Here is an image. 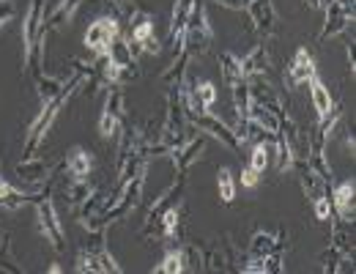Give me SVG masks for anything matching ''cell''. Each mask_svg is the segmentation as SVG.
Listing matches in <instances>:
<instances>
[{
    "label": "cell",
    "instance_id": "2e32d148",
    "mask_svg": "<svg viewBox=\"0 0 356 274\" xmlns=\"http://www.w3.org/2000/svg\"><path fill=\"white\" fill-rule=\"evenodd\" d=\"M80 6H83V0H58V3L52 6V11L44 17V25H42V28L49 31V33L69 28V25L74 22V14H77Z\"/></svg>",
    "mask_w": 356,
    "mask_h": 274
},
{
    "label": "cell",
    "instance_id": "4316f807",
    "mask_svg": "<svg viewBox=\"0 0 356 274\" xmlns=\"http://www.w3.org/2000/svg\"><path fill=\"white\" fill-rule=\"evenodd\" d=\"M217 189H220V200L225 206H230L236 200V179L230 173V168H220L217 170Z\"/></svg>",
    "mask_w": 356,
    "mask_h": 274
},
{
    "label": "cell",
    "instance_id": "5bb4252c",
    "mask_svg": "<svg viewBox=\"0 0 356 274\" xmlns=\"http://www.w3.org/2000/svg\"><path fill=\"white\" fill-rule=\"evenodd\" d=\"M285 233L282 230H255L250 239V258H266L274 252H282Z\"/></svg>",
    "mask_w": 356,
    "mask_h": 274
},
{
    "label": "cell",
    "instance_id": "9c48e42d",
    "mask_svg": "<svg viewBox=\"0 0 356 274\" xmlns=\"http://www.w3.org/2000/svg\"><path fill=\"white\" fill-rule=\"evenodd\" d=\"M332 209L337 211V217L343 223H354L356 217V182L354 179H346V182L334 184L332 186Z\"/></svg>",
    "mask_w": 356,
    "mask_h": 274
},
{
    "label": "cell",
    "instance_id": "e0dca14e",
    "mask_svg": "<svg viewBox=\"0 0 356 274\" xmlns=\"http://www.w3.org/2000/svg\"><path fill=\"white\" fill-rule=\"evenodd\" d=\"M195 247H176V250H168L165 258L154 266L156 274H184L189 269V264H200L197 258H192Z\"/></svg>",
    "mask_w": 356,
    "mask_h": 274
},
{
    "label": "cell",
    "instance_id": "4fadbf2b",
    "mask_svg": "<svg viewBox=\"0 0 356 274\" xmlns=\"http://www.w3.org/2000/svg\"><path fill=\"white\" fill-rule=\"evenodd\" d=\"M315 74H318V66H315L312 52L307 47H299L288 63V83L291 86H307Z\"/></svg>",
    "mask_w": 356,
    "mask_h": 274
},
{
    "label": "cell",
    "instance_id": "d6a6232c",
    "mask_svg": "<svg viewBox=\"0 0 356 274\" xmlns=\"http://www.w3.org/2000/svg\"><path fill=\"white\" fill-rule=\"evenodd\" d=\"M214 3H220L222 8H230V11H244L250 6V0H214Z\"/></svg>",
    "mask_w": 356,
    "mask_h": 274
},
{
    "label": "cell",
    "instance_id": "1f68e13d",
    "mask_svg": "<svg viewBox=\"0 0 356 274\" xmlns=\"http://www.w3.org/2000/svg\"><path fill=\"white\" fill-rule=\"evenodd\" d=\"M14 14H17L14 3H11V0H0V31L14 19Z\"/></svg>",
    "mask_w": 356,
    "mask_h": 274
},
{
    "label": "cell",
    "instance_id": "8fae6325",
    "mask_svg": "<svg viewBox=\"0 0 356 274\" xmlns=\"http://www.w3.org/2000/svg\"><path fill=\"white\" fill-rule=\"evenodd\" d=\"M203 151H206V137H192V140H186V143H181L178 148H173L168 156L173 159V168H176L178 176H186L189 173V168L197 162V159H203Z\"/></svg>",
    "mask_w": 356,
    "mask_h": 274
},
{
    "label": "cell",
    "instance_id": "f546056e",
    "mask_svg": "<svg viewBox=\"0 0 356 274\" xmlns=\"http://www.w3.org/2000/svg\"><path fill=\"white\" fill-rule=\"evenodd\" d=\"M195 93H197L203 110H211V107H214V102H217V86H214L211 80H200V83H195Z\"/></svg>",
    "mask_w": 356,
    "mask_h": 274
},
{
    "label": "cell",
    "instance_id": "3957f363",
    "mask_svg": "<svg viewBox=\"0 0 356 274\" xmlns=\"http://www.w3.org/2000/svg\"><path fill=\"white\" fill-rule=\"evenodd\" d=\"M118 39H121V19H115V17H99L88 31H86V39L83 42H86V47H88L90 52L96 55V61H99V58H107L113 52V47H115Z\"/></svg>",
    "mask_w": 356,
    "mask_h": 274
},
{
    "label": "cell",
    "instance_id": "ac0fdd59",
    "mask_svg": "<svg viewBox=\"0 0 356 274\" xmlns=\"http://www.w3.org/2000/svg\"><path fill=\"white\" fill-rule=\"evenodd\" d=\"M310 96H312V107H315V113H318V124H323V121H329L337 110H334V99H332V93L326 88V83L315 74L310 83Z\"/></svg>",
    "mask_w": 356,
    "mask_h": 274
},
{
    "label": "cell",
    "instance_id": "e575fe53",
    "mask_svg": "<svg viewBox=\"0 0 356 274\" xmlns=\"http://www.w3.org/2000/svg\"><path fill=\"white\" fill-rule=\"evenodd\" d=\"M305 6H310V8H321V6H318V0H305Z\"/></svg>",
    "mask_w": 356,
    "mask_h": 274
},
{
    "label": "cell",
    "instance_id": "603a6c76",
    "mask_svg": "<svg viewBox=\"0 0 356 274\" xmlns=\"http://www.w3.org/2000/svg\"><path fill=\"white\" fill-rule=\"evenodd\" d=\"M220 66H222V77H225V83H227V86H233V83L244 80V74H241V58H238L236 52L225 49L222 55H220Z\"/></svg>",
    "mask_w": 356,
    "mask_h": 274
},
{
    "label": "cell",
    "instance_id": "7402d4cb",
    "mask_svg": "<svg viewBox=\"0 0 356 274\" xmlns=\"http://www.w3.org/2000/svg\"><path fill=\"white\" fill-rule=\"evenodd\" d=\"M156 223H159V230H162V239H168V241L178 239V228H181V206L176 203V206H168L165 211H159Z\"/></svg>",
    "mask_w": 356,
    "mask_h": 274
},
{
    "label": "cell",
    "instance_id": "44dd1931",
    "mask_svg": "<svg viewBox=\"0 0 356 274\" xmlns=\"http://www.w3.org/2000/svg\"><path fill=\"white\" fill-rule=\"evenodd\" d=\"M271 156H274V140H271V143H268L266 137H264V140H255V143H252V154H250V168L264 176L268 162H271Z\"/></svg>",
    "mask_w": 356,
    "mask_h": 274
},
{
    "label": "cell",
    "instance_id": "cb8c5ba5",
    "mask_svg": "<svg viewBox=\"0 0 356 274\" xmlns=\"http://www.w3.org/2000/svg\"><path fill=\"white\" fill-rule=\"evenodd\" d=\"M17 173H19L22 179H28V182H42L44 176H49V168L44 165V159L33 156V159H22V162L17 165Z\"/></svg>",
    "mask_w": 356,
    "mask_h": 274
},
{
    "label": "cell",
    "instance_id": "83f0119b",
    "mask_svg": "<svg viewBox=\"0 0 356 274\" xmlns=\"http://www.w3.org/2000/svg\"><path fill=\"white\" fill-rule=\"evenodd\" d=\"M312 211L321 223H329L334 220V209H332V198H329V189H321L312 195Z\"/></svg>",
    "mask_w": 356,
    "mask_h": 274
},
{
    "label": "cell",
    "instance_id": "6da1fadb",
    "mask_svg": "<svg viewBox=\"0 0 356 274\" xmlns=\"http://www.w3.org/2000/svg\"><path fill=\"white\" fill-rule=\"evenodd\" d=\"M214 42V28L209 19V11L203 6V0H192V11H189V22H186V33H184V55L195 58L209 52V47Z\"/></svg>",
    "mask_w": 356,
    "mask_h": 274
},
{
    "label": "cell",
    "instance_id": "9a60e30c",
    "mask_svg": "<svg viewBox=\"0 0 356 274\" xmlns=\"http://www.w3.org/2000/svg\"><path fill=\"white\" fill-rule=\"evenodd\" d=\"M49 189H39V192H22V189H17L14 184H8L3 179V173H0V209H8V211H17V209H22V206H28V203H36L42 195H47Z\"/></svg>",
    "mask_w": 356,
    "mask_h": 274
},
{
    "label": "cell",
    "instance_id": "836d02e7",
    "mask_svg": "<svg viewBox=\"0 0 356 274\" xmlns=\"http://www.w3.org/2000/svg\"><path fill=\"white\" fill-rule=\"evenodd\" d=\"M3 255H8V233L0 225V258H3Z\"/></svg>",
    "mask_w": 356,
    "mask_h": 274
},
{
    "label": "cell",
    "instance_id": "f1b7e54d",
    "mask_svg": "<svg viewBox=\"0 0 356 274\" xmlns=\"http://www.w3.org/2000/svg\"><path fill=\"white\" fill-rule=\"evenodd\" d=\"M107 3L113 6V11H115L113 17H115V19H127V22L132 25L134 19L140 17V8L134 6L132 0H107Z\"/></svg>",
    "mask_w": 356,
    "mask_h": 274
},
{
    "label": "cell",
    "instance_id": "277c9868",
    "mask_svg": "<svg viewBox=\"0 0 356 274\" xmlns=\"http://www.w3.org/2000/svg\"><path fill=\"white\" fill-rule=\"evenodd\" d=\"M42 25H44V0H31L25 19H22V72H28L33 63V52H36Z\"/></svg>",
    "mask_w": 356,
    "mask_h": 274
},
{
    "label": "cell",
    "instance_id": "5b68a950",
    "mask_svg": "<svg viewBox=\"0 0 356 274\" xmlns=\"http://www.w3.org/2000/svg\"><path fill=\"white\" fill-rule=\"evenodd\" d=\"M74 272L86 274V272H93V274H121V264L115 261V255L110 252V247L104 244V241H99V247H86V250H80L77 252V261H74Z\"/></svg>",
    "mask_w": 356,
    "mask_h": 274
},
{
    "label": "cell",
    "instance_id": "484cf974",
    "mask_svg": "<svg viewBox=\"0 0 356 274\" xmlns=\"http://www.w3.org/2000/svg\"><path fill=\"white\" fill-rule=\"evenodd\" d=\"M93 192H96V189H93L88 182H77V179H72V184L66 186V198H69V206L77 211V209H80V206L88 200Z\"/></svg>",
    "mask_w": 356,
    "mask_h": 274
},
{
    "label": "cell",
    "instance_id": "7c38bea8",
    "mask_svg": "<svg viewBox=\"0 0 356 274\" xmlns=\"http://www.w3.org/2000/svg\"><path fill=\"white\" fill-rule=\"evenodd\" d=\"M250 14V22H252V31L271 36L277 33V8L271 0H250V6L244 8Z\"/></svg>",
    "mask_w": 356,
    "mask_h": 274
},
{
    "label": "cell",
    "instance_id": "ffe728a7",
    "mask_svg": "<svg viewBox=\"0 0 356 274\" xmlns=\"http://www.w3.org/2000/svg\"><path fill=\"white\" fill-rule=\"evenodd\" d=\"M266 72H268V49L266 45H255L241 58V74H244V80H252V77H264Z\"/></svg>",
    "mask_w": 356,
    "mask_h": 274
},
{
    "label": "cell",
    "instance_id": "30bf717a",
    "mask_svg": "<svg viewBox=\"0 0 356 274\" xmlns=\"http://www.w3.org/2000/svg\"><path fill=\"white\" fill-rule=\"evenodd\" d=\"M189 11H192V0H176L173 14H170V28H168V45L173 58L181 55L184 49V33H186V22H189Z\"/></svg>",
    "mask_w": 356,
    "mask_h": 274
},
{
    "label": "cell",
    "instance_id": "ba28073f",
    "mask_svg": "<svg viewBox=\"0 0 356 274\" xmlns=\"http://www.w3.org/2000/svg\"><path fill=\"white\" fill-rule=\"evenodd\" d=\"M186 124H192V127H197L200 132H206V135L217 137L220 143H225L230 151H241V143H238V137L233 132V127H227L220 115H214L211 110L209 113H200V115H192V118H186Z\"/></svg>",
    "mask_w": 356,
    "mask_h": 274
},
{
    "label": "cell",
    "instance_id": "d6986e66",
    "mask_svg": "<svg viewBox=\"0 0 356 274\" xmlns=\"http://www.w3.org/2000/svg\"><path fill=\"white\" fill-rule=\"evenodd\" d=\"M66 170H69L72 179L88 182L90 170H93V154H90L88 148H83V145H74L69 151V156H66Z\"/></svg>",
    "mask_w": 356,
    "mask_h": 274
},
{
    "label": "cell",
    "instance_id": "7a4b0ae2",
    "mask_svg": "<svg viewBox=\"0 0 356 274\" xmlns=\"http://www.w3.org/2000/svg\"><path fill=\"white\" fill-rule=\"evenodd\" d=\"M33 209H36V225H39L42 239H44L55 252H60V250L66 247V230H63L60 214H58V209H55V203H52L49 192L42 195V198L33 203Z\"/></svg>",
    "mask_w": 356,
    "mask_h": 274
},
{
    "label": "cell",
    "instance_id": "4dcf8cb0",
    "mask_svg": "<svg viewBox=\"0 0 356 274\" xmlns=\"http://www.w3.org/2000/svg\"><path fill=\"white\" fill-rule=\"evenodd\" d=\"M258 184H261V173H258V170H252L250 165L241 168V186H244V189H255Z\"/></svg>",
    "mask_w": 356,
    "mask_h": 274
},
{
    "label": "cell",
    "instance_id": "52a82bcc",
    "mask_svg": "<svg viewBox=\"0 0 356 274\" xmlns=\"http://www.w3.org/2000/svg\"><path fill=\"white\" fill-rule=\"evenodd\" d=\"M127 39H129V47H132L134 55H159L162 52V45H159V39L154 33V17H148L143 11L129 25Z\"/></svg>",
    "mask_w": 356,
    "mask_h": 274
},
{
    "label": "cell",
    "instance_id": "d4e9b609",
    "mask_svg": "<svg viewBox=\"0 0 356 274\" xmlns=\"http://www.w3.org/2000/svg\"><path fill=\"white\" fill-rule=\"evenodd\" d=\"M121 127H124V121L104 104L102 107V115H99V135H102V140H113V137L121 132Z\"/></svg>",
    "mask_w": 356,
    "mask_h": 274
},
{
    "label": "cell",
    "instance_id": "8992f818",
    "mask_svg": "<svg viewBox=\"0 0 356 274\" xmlns=\"http://www.w3.org/2000/svg\"><path fill=\"white\" fill-rule=\"evenodd\" d=\"M323 11H326V22L318 33V42H326V39L346 33L354 22V0H329L323 6Z\"/></svg>",
    "mask_w": 356,
    "mask_h": 274
}]
</instances>
